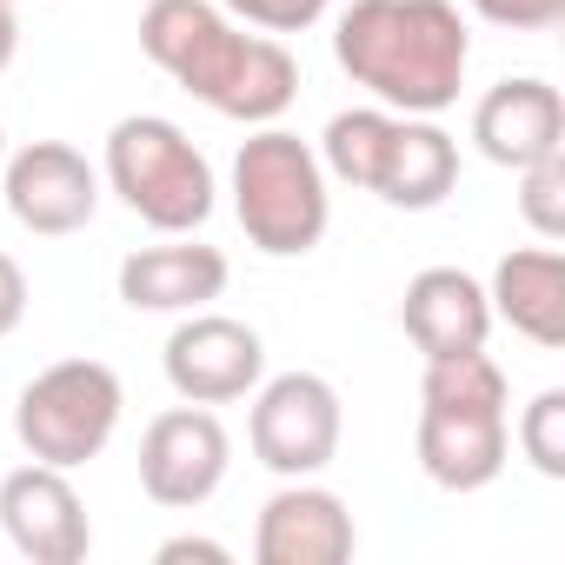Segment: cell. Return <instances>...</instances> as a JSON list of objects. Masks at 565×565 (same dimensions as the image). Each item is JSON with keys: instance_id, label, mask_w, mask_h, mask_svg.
<instances>
[{"instance_id": "cell-1", "label": "cell", "mask_w": 565, "mask_h": 565, "mask_svg": "<svg viewBox=\"0 0 565 565\" xmlns=\"http://www.w3.org/2000/svg\"><path fill=\"white\" fill-rule=\"evenodd\" d=\"M140 54L239 127H273L300 100V61L279 34H246L220 0H147Z\"/></svg>"}, {"instance_id": "cell-2", "label": "cell", "mask_w": 565, "mask_h": 565, "mask_svg": "<svg viewBox=\"0 0 565 565\" xmlns=\"http://www.w3.org/2000/svg\"><path fill=\"white\" fill-rule=\"evenodd\" d=\"M333 61L373 107L439 120L472 67V34L452 0H353L333 21Z\"/></svg>"}, {"instance_id": "cell-3", "label": "cell", "mask_w": 565, "mask_h": 565, "mask_svg": "<svg viewBox=\"0 0 565 565\" xmlns=\"http://www.w3.org/2000/svg\"><path fill=\"white\" fill-rule=\"evenodd\" d=\"M320 167H327V180H347L399 213H433L459 186V140L426 114L353 107V114L327 120Z\"/></svg>"}, {"instance_id": "cell-4", "label": "cell", "mask_w": 565, "mask_h": 565, "mask_svg": "<svg viewBox=\"0 0 565 565\" xmlns=\"http://www.w3.org/2000/svg\"><path fill=\"white\" fill-rule=\"evenodd\" d=\"M233 213H239V233L266 259H307L333 226L320 153L287 127L246 134L233 153Z\"/></svg>"}, {"instance_id": "cell-5", "label": "cell", "mask_w": 565, "mask_h": 565, "mask_svg": "<svg viewBox=\"0 0 565 565\" xmlns=\"http://www.w3.org/2000/svg\"><path fill=\"white\" fill-rule=\"evenodd\" d=\"M100 180L153 233H200L213 220V200H220L206 153L167 114H127V120H114Z\"/></svg>"}, {"instance_id": "cell-6", "label": "cell", "mask_w": 565, "mask_h": 565, "mask_svg": "<svg viewBox=\"0 0 565 565\" xmlns=\"http://www.w3.org/2000/svg\"><path fill=\"white\" fill-rule=\"evenodd\" d=\"M120 413H127V393L107 360H54L14 399V439L28 446V459L74 472L114 446Z\"/></svg>"}, {"instance_id": "cell-7", "label": "cell", "mask_w": 565, "mask_h": 565, "mask_svg": "<svg viewBox=\"0 0 565 565\" xmlns=\"http://www.w3.org/2000/svg\"><path fill=\"white\" fill-rule=\"evenodd\" d=\"M340 433H347V413H340V386L320 380V373H273L253 386V419H246V439H253V459L279 479H313L340 459Z\"/></svg>"}, {"instance_id": "cell-8", "label": "cell", "mask_w": 565, "mask_h": 565, "mask_svg": "<svg viewBox=\"0 0 565 565\" xmlns=\"http://www.w3.org/2000/svg\"><path fill=\"white\" fill-rule=\"evenodd\" d=\"M226 466H233V439L213 406H193V399L167 406L140 433V492L167 512L206 505L226 486Z\"/></svg>"}, {"instance_id": "cell-9", "label": "cell", "mask_w": 565, "mask_h": 565, "mask_svg": "<svg viewBox=\"0 0 565 565\" xmlns=\"http://www.w3.org/2000/svg\"><path fill=\"white\" fill-rule=\"evenodd\" d=\"M167 386L193 406H233L266 380V340L233 313H180V327L160 347Z\"/></svg>"}, {"instance_id": "cell-10", "label": "cell", "mask_w": 565, "mask_h": 565, "mask_svg": "<svg viewBox=\"0 0 565 565\" xmlns=\"http://www.w3.org/2000/svg\"><path fill=\"white\" fill-rule=\"evenodd\" d=\"M0 193H8V213L41 239H67L100 213V173L67 140H28L21 153H8L0 160Z\"/></svg>"}, {"instance_id": "cell-11", "label": "cell", "mask_w": 565, "mask_h": 565, "mask_svg": "<svg viewBox=\"0 0 565 565\" xmlns=\"http://www.w3.org/2000/svg\"><path fill=\"white\" fill-rule=\"evenodd\" d=\"M0 532L34 565H81L94 552L87 499L74 492V479L61 466H41V459H28L0 479Z\"/></svg>"}, {"instance_id": "cell-12", "label": "cell", "mask_w": 565, "mask_h": 565, "mask_svg": "<svg viewBox=\"0 0 565 565\" xmlns=\"http://www.w3.org/2000/svg\"><path fill=\"white\" fill-rule=\"evenodd\" d=\"M360 552V525L333 486L287 479L253 525V558L259 565H347Z\"/></svg>"}, {"instance_id": "cell-13", "label": "cell", "mask_w": 565, "mask_h": 565, "mask_svg": "<svg viewBox=\"0 0 565 565\" xmlns=\"http://www.w3.org/2000/svg\"><path fill=\"white\" fill-rule=\"evenodd\" d=\"M419 472L439 492H486L512 459L505 406H419Z\"/></svg>"}, {"instance_id": "cell-14", "label": "cell", "mask_w": 565, "mask_h": 565, "mask_svg": "<svg viewBox=\"0 0 565 565\" xmlns=\"http://www.w3.org/2000/svg\"><path fill=\"white\" fill-rule=\"evenodd\" d=\"M472 147L492 167H512V173L545 160V153H558L565 147V100H558V87L539 81V74H512V81L486 87L479 107H472Z\"/></svg>"}, {"instance_id": "cell-15", "label": "cell", "mask_w": 565, "mask_h": 565, "mask_svg": "<svg viewBox=\"0 0 565 565\" xmlns=\"http://www.w3.org/2000/svg\"><path fill=\"white\" fill-rule=\"evenodd\" d=\"M399 327L426 360H452V353H479L492 340V300L472 273L459 266H426L406 279L399 294Z\"/></svg>"}, {"instance_id": "cell-16", "label": "cell", "mask_w": 565, "mask_h": 565, "mask_svg": "<svg viewBox=\"0 0 565 565\" xmlns=\"http://www.w3.org/2000/svg\"><path fill=\"white\" fill-rule=\"evenodd\" d=\"M226 253L193 233H167V246H140L120 259V300L134 313H200L226 294Z\"/></svg>"}, {"instance_id": "cell-17", "label": "cell", "mask_w": 565, "mask_h": 565, "mask_svg": "<svg viewBox=\"0 0 565 565\" xmlns=\"http://www.w3.org/2000/svg\"><path fill=\"white\" fill-rule=\"evenodd\" d=\"M492 320H505L519 340L558 353L565 347V253L545 239V246H512L499 266H492Z\"/></svg>"}, {"instance_id": "cell-18", "label": "cell", "mask_w": 565, "mask_h": 565, "mask_svg": "<svg viewBox=\"0 0 565 565\" xmlns=\"http://www.w3.org/2000/svg\"><path fill=\"white\" fill-rule=\"evenodd\" d=\"M519 452H525V466L539 472V479H565V393L558 386H545L525 413H519Z\"/></svg>"}, {"instance_id": "cell-19", "label": "cell", "mask_w": 565, "mask_h": 565, "mask_svg": "<svg viewBox=\"0 0 565 565\" xmlns=\"http://www.w3.org/2000/svg\"><path fill=\"white\" fill-rule=\"evenodd\" d=\"M519 213L539 239H565V147L519 167Z\"/></svg>"}, {"instance_id": "cell-20", "label": "cell", "mask_w": 565, "mask_h": 565, "mask_svg": "<svg viewBox=\"0 0 565 565\" xmlns=\"http://www.w3.org/2000/svg\"><path fill=\"white\" fill-rule=\"evenodd\" d=\"M220 8L239 28H259V34H307L333 0H220Z\"/></svg>"}, {"instance_id": "cell-21", "label": "cell", "mask_w": 565, "mask_h": 565, "mask_svg": "<svg viewBox=\"0 0 565 565\" xmlns=\"http://www.w3.org/2000/svg\"><path fill=\"white\" fill-rule=\"evenodd\" d=\"M466 8L492 28H512V34H545L565 21V0H466Z\"/></svg>"}, {"instance_id": "cell-22", "label": "cell", "mask_w": 565, "mask_h": 565, "mask_svg": "<svg viewBox=\"0 0 565 565\" xmlns=\"http://www.w3.org/2000/svg\"><path fill=\"white\" fill-rule=\"evenodd\" d=\"M21 320H28V273H21L14 253H0V340H8Z\"/></svg>"}, {"instance_id": "cell-23", "label": "cell", "mask_w": 565, "mask_h": 565, "mask_svg": "<svg viewBox=\"0 0 565 565\" xmlns=\"http://www.w3.org/2000/svg\"><path fill=\"white\" fill-rule=\"evenodd\" d=\"M153 558H160V565H186V558H200V565H226L233 552H226L220 539H193V532H180V539H167Z\"/></svg>"}, {"instance_id": "cell-24", "label": "cell", "mask_w": 565, "mask_h": 565, "mask_svg": "<svg viewBox=\"0 0 565 565\" xmlns=\"http://www.w3.org/2000/svg\"><path fill=\"white\" fill-rule=\"evenodd\" d=\"M14 54H21V8H8V0H0V74L14 67Z\"/></svg>"}, {"instance_id": "cell-25", "label": "cell", "mask_w": 565, "mask_h": 565, "mask_svg": "<svg viewBox=\"0 0 565 565\" xmlns=\"http://www.w3.org/2000/svg\"><path fill=\"white\" fill-rule=\"evenodd\" d=\"M0 160H8V134H0Z\"/></svg>"}, {"instance_id": "cell-26", "label": "cell", "mask_w": 565, "mask_h": 565, "mask_svg": "<svg viewBox=\"0 0 565 565\" xmlns=\"http://www.w3.org/2000/svg\"><path fill=\"white\" fill-rule=\"evenodd\" d=\"M8 8H28V0H8Z\"/></svg>"}]
</instances>
